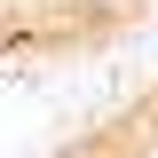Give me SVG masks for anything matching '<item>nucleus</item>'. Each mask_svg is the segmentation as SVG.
Wrapping results in <instances>:
<instances>
[{"instance_id":"1","label":"nucleus","mask_w":158,"mask_h":158,"mask_svg":"<svg viewBox=\"0 0 158 158\" xmlns=\"http://www.w3.org/2000/svg\"><path fill=\"white\" fill-rule=\"evenodd\" d=\"M71 8H87V16H135L142 0H71Z\"/></svg>"}]
</instances>
